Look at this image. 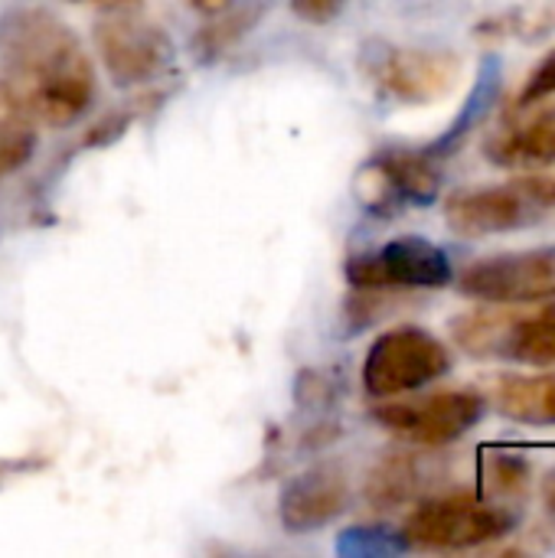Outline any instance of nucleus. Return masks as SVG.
<instances>
[{"label":"nucleus","mask_w":555,"mask_h":558,"mask_svg":"<svg viewBox=\"0 0 555 558\" xmlns=\"http://www.w3.org/2000/svg\"><path fill=\"white\" fill-rule=\"evenodd\" d=\"M484 154L497 167H550L555 163V108L514 121L497 131Z\"/></svg>","instance_id":"obj_13"},{"label":"nucleus","mask_w":555,"mask_h":558,"mask_svg":"<svg viewBox=\"0 0 555 558\" xmlns=\"http://www.w3.org/2000/svg\"><path fill=\"white\" fill-rule=\"evenodd\" d=\"M458 291L484 304H533L555 291V252L530 248L481 258L458 275Z\"/></svg>","instance_id":"obj_10"},{"label":"nucleus","mask_w":555,"mask_h":558,"mask_svg":"<svg viewBox=\"0 0 555 558\" xmlns=\"http://www.w3.org/2000/svg\"><path fill=\"white\" fill-rule=\"evenodd\" d=\"M190 3H193L200 13H213V16H216V13H222L232 0H190Z\"/></svg>","instance_id":"obj_21"},{"label":"nucleus","mask_w":555,"mask_h":558,"mask_svg":"<svg viewBox=\"0 0 555 558\" xmlns=\"http://www.w3.org/2000/svg\"><path fill=\"white\" fill-rule=\"evenodd\" d=\"M0 78L49 128L75 124L95 98V69L82 39L43 7L0 16Z\"/></svg>","instance_id":"obj_1"},{"label":"nucleus","mask_w":555,"mask_h":558,"mask_svg":"<svg viewBox=\"0 0 555 558\" xmlns=\"http://www.w3.org/2000/svg\"><path fill=\"white\" fill-rule=\"evenodd\" d=\"M347 278L360 291H432L445 288L455 278L451 258L445 248L422 235L389 239L379 252H366L347 262Z\"/></svg>","instance_id":"obj_9"},{"label":"nucleus","mask_w":555,"mask_h":558,"mask_svg":"<svg viewBox=\"0 0 555 558\" xmlns=\"http://www.w3.org/2000/svg\"><path fill=\"white\" fill-rule=\"evenodd\" d=\"M533 311H507V304L455 317V343L481 360H517L530 366L555 363V291L533 301Z\"/></svg>","instance_id":"obj_3"},{"label":"nucleus","mask_w":555,"mask_h":558,"mask_svg":"<svg viewBox=\"0 0 555 558\" xmlns=\"http://www.w3.org/2000/svg\"><path fill=\"white\" fill-rule=\"evenodd\" d=\"M494 405L523 425H555V373L497 379Z\"/></svg>","instance_id":"obj_15"},{"label":"nucleus","mask_w":555,"mask_h":558,"mask_svg":"<svg viewBox=\"0 0 555 558\" xmlns=\"http://www.w3.org/2000/svg\"><path fill=\"white\" fill-rule=\"evenodd\" d=\"M105 7H121V3H134V0H101Z\"/></svg>","instance_id":"obj_22"},{"label":"nucleus","mask_w":555,"mask_h":558,"mask_svg":"<svg viewBox=\"0 0 555 558\" xmlns=\"http://www.w3.org/2000/svg\"><path fill=\"white\" fill-rule=\"evenodd\" d=\"M429 484V468L412 451H396L383 458L370 481H366V500L373 510H396L409 500H415Z\"/></svg>","instance_id":"obj_14"},{"label":"nucleus","mask_w":555,"mask_h":558,"mask_svg":"<svg viewBox=\"0 0 555 558\" xmlns=\"http://www.w3.org/2000/svg\"><path fill=\"white\" fill-rule=\"evenodd\" d=\"M36 150V118L0 78V173L20 170Z\"/></svg>","instance_id":"obj_16"},{"label":"nucleus","mask_w":555,"mask_h":558,"mask_svg":"<svg viewBox=\"0 0 555 558\" xmlns=\"http://www.w3.org/2000/svg\"><path fill=\"white\" fill-rule=\"evenodd\" d=\"M357 199L379 216L399 206H425L442 190L435 150H386L357 173Z\"/></svg>","instance_id":"obj_11"},{"label":"nucleus","mask_w":555,"mask_h":558,"mask_svg":"<svg viewBox=\"0 0 555 558\" xmlns=\"http://www.w3.org/2000/svg\"><path fill=\"white\" fill-rule=\"evenodd\" d=\"M95 46L98 56L118 85H141L157 78L173 62L170 36L141 16L134 3L105 7L101 20L95 23Z\"/></svg>","instance_id":"obj_8"},{"label":"nucleus","mask_w":555,"mask_h":558,"mask_svg":"<svg viewBox=\"0 0 555 558\" xmlns=\"http://www.w3.org/2000/svg\"><path fill=\"white\" fill-rule=\"evenodd\" d=\"M487 412V399L471 389H445L406 402H383L373 418L415 448H445L464 438Z\"/></svg>","instance_id":"obj_7"},{"label":"nucleus","mask_w":555,"mask_h":558,"mask_svg":"<svg viewBox=\"0 0 555 558\" xmlns=\"http://www.w3.org/2000/svg\"><path fill=\"white\" fill-rule=\"evenodd\" d=\"M484 481L487 487L504 500H523L533 484V468L520 454H491L484 461Z\"/></svg>","instance_id":"obj_17"},{"label":"nucleus","mask_w":555,"mask_h":558,"mask_svg":"<svg viewBox=\"0 0 555 558\" xmlns=\"http://www.w3.org/2000/svg\"><path fill=\"white\" fill-rule=\"evenodd\" d=\"M543 533H553L555 536V468L543 477Z\"/></svg>","instance_id":"obj_20"},{"label":"nucleus","mask_w":555,"mask_h":558,"mask_svg":"<svg viewBox=\"0 0 555 558\" xmlns=\"http://www.w3.org/2000/svg\"><path fill=\"white\" fill-rule=\"evenodd\" d=\"M550 95H555V49L553 52H546V56L536 62V69L527 75V82H523V88H520V95H517V105H520V108H530V105L546 101Z\"/></svg>","instance_id":"obj_18"},{"label":"nucleus","mask_w":555,"mask_h":558,"mask_svg":"<svg viewBox=\"0 0 555 558\" xmlns=\"http://www.w3.org/2000/svg\"><path fill=\"white\" fill-rule=\"evenodd\" d=\"M350 500V487L340 468L317 464L285 484L278 497V517L288 533H314L334 523Z\"/></svg>","instance_id":"obj_12"},{"label":"nucleus","mask_w":555,"mask_h":558,"mask_svg":"<svg viewBox=\"0 0 555 558\" xmlns=\"http://www.w3.org/2000/svg\"><path fill=\"white\" fill-rule=\"evenodd\" d=\"M347 0H291V10L298 20L304 23H330L340 10H343Z\"/></svg>","instance_id":"obj_19"},{"label":"nucleus","mask_w":555,"mask_h":558,"mask_svg":"<svg viewBox=\"0 0 555 558\" xmlns=\"http://www.w3.org/2000/svg\"><path fill=\"white\" fill-rule=\"evenodd\" d=\"M363 69L373 85L402 105H435L448 98L461 82V56L451 49H419L370 43L363 49Z\"/></svg>","instance_id":"obj_6"},{"label":"nucleus","mask_w":555,"mask_h":558,"mask_svg":"<svg viewBox=\"0 0 555 558\" xmlns=\"http://www.w3.org/2000/svg\"><path fill=\"white\" fill-rule=\"evenodd\" d=\"M448 369V347L435 333L422 327H393L366 350L363 386L373 399H399L438 383Z\"/></svg>","instance_id":"obj_5"},{"label":"nucleus","mask_w":555,"mask_h":558,"mask_svg":"<svg viewBox=\"0 0 555 558\" xmlns=\"http://www.w3.org/2000/svg\"><path fill=\"white\" fill-rule=\"evenodd\" d=\"M555 216V170H536L494 186L458 190L445 199L451 232L468 239L520 232Z\"/></svg>","instance_id":"obj_2"},{"label":"nucleus","mask_w":555,"mask_h":558,"mask_svg":"<svg viewBox=\"0 0 555 558\" xmlns=\"http://www.w3.org/2000/svg\"><path fill=\"white\" fill-rule=\"evenodd\" d=\"M517 530V513L507 504L455 490L432 500H422L406 526L402 539L415 549H435V553H461L491 546Z\"/></svg>","instance_id":"obj_4"}]
</instances>
